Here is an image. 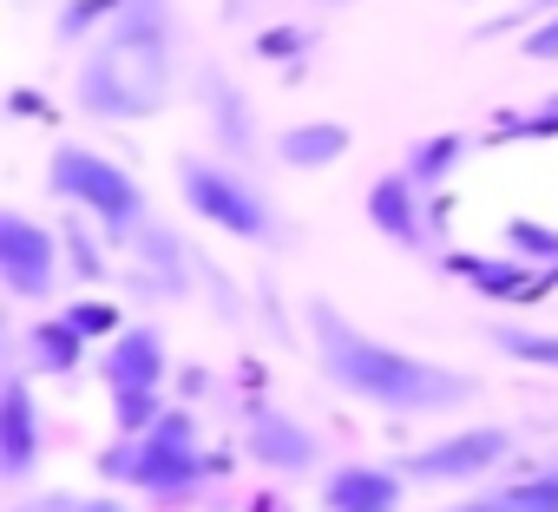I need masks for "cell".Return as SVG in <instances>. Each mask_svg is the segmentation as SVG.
<instances>
[{
    "mask_svg": "<svg viewBox=\"0 0 558 512\" xmlns=\"http://www.w3.org/2000/svg\"><path fill=\"white\" fill-rule=\"evenodd\" d=\"M506 249L525 256V264H538V270H551L558 264V230L551 223H532V217H512L506 223Z\"/></svg>",
    "mask_w": 558,
    "mask_h": 512,
    "instance_id": "cell-22",
    "label": "cell"
},
{
    "mask_svg": "<svg viewBox=\"0 0 558 512\" xmlns=\"http://www.w3.org/2000/svg\"><path fill=\"white\" fill-rule=\"evenodd\" d=\"M342 151H349V125H336V119L290 125L283 138H276V158H283V164H296V171H323V164H336Z\"/></svg>",
    "mask_w": 558,
    "mask_h": 512,
    "instance_id": "cell-16",
    "label": "cell"
},
{
    "mask_svg": "<svg viewBox=\"0 0 558 512\" xmlns=\"http://www.w3.org/2000/svg\"><path fill=\"white\" fill-rule=\"evenodd\" d=\"M303 47H316L303 27H269V34H256V53H263V60H276V66H290Z\"/></svg>",
    "mask_w": 558,
    "mask_h": 512,
    "instance_id": "cell-24",
    "label": "cell"
},
{
    "mask_svg": "<svg viewBox=\"0 0 558 512\" xmlns=\"http://www.w3.org/2000/svg\"><path fill=\"white\" fill-rule=\"evenodd\" d=\"M34 512H125V505H112V499H73V492H60V499H47V505H34Z\"/></svg>",
    "mask_w": 558,
    "mask_h": 512,
    "instance_id": "cell-27",
    "label": "cell"
},
{
    "mask_svg": "<svg viewBox=\"0 0 558 512\" xmlns=\"http://www.w3.org/2000/svg\"><path fill=\"white\" fill-rule=\"evenodd\" d=\"M506 132H532V138H545V132H558V106H545V112H532V119H506Z\"/></svg>",
    "mask_w": 558,
    "mask_h": 512,
    "instance_id": "cell-29",
    "label": "cell"
},
{
    "mask_svg": "<svg viewBox=\"0 0 558 512\" xmlns=\"http://www.w3.org/2000/svg\"><path fill=\"white\" fill-rule=\"evenodd\" d=\"M99 466H106L112 479H132V486L151 492V499H184L191 486H204L210 473H223V466L197 447V420H191V407H165L158 427L125 434Z\"/></svg>",
    "mask_w": 558,
    "mask_h": 512,
    "instance_id": "cell-3",
    "label": "cell"
},
{
    "mask_svg": "<svg viewBox=\"0 0 558 512\" xmlns=\"http://www.w3.org/2000/svg\"><path fill=\"white\" fill-rule=\"evenodd\" d=\"M112 407H119V434H145V427H158V394H112Z\"/></svg>",
    "mask_w": 558,
    "mask_h": 512,
    "instance_id": "cell-25",
    "label": "cell"
},
{
    "mask_svg": "<svg viewBox=\"0 0 558 512\" xmlns=\"http://www.w3.org/2000/svg\"><path fill=\"white\" fill-rule=\"evenodd\" d=\"M519 53L525 60H558V14H545L538 27H525L519 34Z\"/></svg>",
    "mask_w": 558,
    "mask_h": 512,
    "instance_id": "cell-26",
    "label": "cell"
},
{
    "mask_svg": "<svg viewBox=\"0 0 558 512\" xmlns=\"http://www.w3.org/2000/svg\"><path fill=\"white\" fill-rule=\"evenodd\" d=\"M440 264L466 283V290H480L486 303H538L545 290H551V277L538 270V264H525V256H466V249H447Z\"/></svg>",
    "mask_w": 558,
    "mask_h": 512,
    "instance_id": "cell-9",
    "label": "cell"
},
{
    "mask_svg": "<svg viewBox=\"0 0 558 512\" xmlns=\"http://www.w3.org/2000/svg\"><path fill=\"white\" fill-rule=\"evenodd\" d=\"M466 151H473V138H460V132H440V138H421L414 151H408V178L434 197L460 164H466Z\"/></svg>",
    "mask_w": 558,
    "mask_h": 512,
    "instance_id": "cell-18",
    "label": "cell"
},
{
    "mask_svg": "<svg viewBox=\"0 0 558 512\" xmlns=\"http://www.w3.org/2000/svg\"><path fill=\"white\" fill-rule=\"evenodd\" d=\"M545 14H558V0H519V8H512V14H506V21H499V27H525V21H532V27H538V21H545Z\"/></svg>",
    "mask_w": 558,
    "mask_h": 512,
    "instance_id": "cell-28",
    "label": "cell"
},
{
    "mask_svg": "<svg viewBox=\"0 0 558 512\" xmlns=\"http://www.w3.org/2000/svg\"><path fill=\"white\" fill-rule=\"evenodd\" d=\"M178 191H184V204H191L204 223H217V230L236 236V243H276V236H283L269 197H263L243 171H230V164L178 158Z\"/></svg>",
    "mask_w": 558,
    "mask_h": 512,
    "instance_id": "cell-5",
    "label": "cell"
},
{
    "mask_svg": "<svg viewBox=\"0 0 558 512\" xmlns=\"http://www.w3.org/2000/svg\"><path fill=\"white\" fill-rule=\"evenodd\" d=\"M34 466H40V407H34L27 375L14 368L0 381V473L21 486V479H34Z\"/></svg>",
    "mask_w": 558,
    "mask_h": 512,
    "instance_id": "cell-11",
    "label": "cell"
},
{
    "mask_svg": "<svg viewBox=\"0 0 558 512\" xmlns=\"http://www.w3.org/2000/svg\"><path fill=\"white\" fill-rule=\"evenodd\" d=\"M132 243H138V283H145V290H158V296H184V290H191L184 243H178L165 223H145Z\"/></svg>",
    "mask_w": 558,
    "mask_h": 512,
    "instance_id": "cell-15",
    "label": "cell"
},
{
    "mask_svg": "<svg viewBox=\"0 0 558 512\" xmlns=\"http://www.w3.org/2000/svg\"><path fill=\"white\" fill-rule=\"evenodd\" d=\"M47 191L60 204H73L80 217H93L112 243L145 230V191H138V178L125 164H112L106 151H93V145H60L47 158Z\"/></svg>",
    "mask_w": 558,
    "mask_h": 512,
    "instance_id": "cell-4",
    "label": "cell"
},
{
    "mask_svg": "<svg viewBox=\"0 0 558 512\" xmlns=\"http://www.w3.org/2000/svg\"><path fill=\"white\" fill-rule=\"evenodd\" d=\"M499 499H506V512H558V460H545L519 486H499Z\"/></svg>",
    "mask_w": 558,
    "mask_h": 512,
    "instance_id": "cell-21",
    "label": "cell"
},
{
    "mask_svg": "<svg viewBox=\"0 0 558 512\" xmlns=\"http://www.w3.org/2000/svg\"><path fill=\"white\" fill-rule=\"evenodd\" d=\"M106 388L112 394H158V381H165V336L158 329H119L112 342H106Z\"/></svg>",
    "mask_w": 558,
    "mask_h": 512,
    "instance_id": "cell-12",
    "label": "cell"
},
{
    "mask_svg": "<svg viewBox=\"0 0 558 512\" xmlns=\"http://www.w3.org/2000/svg\"><path fill=\"white\" fill-rule=\"evenodd\" d=\"M66 264H60V236L47 223H34L27 210H0V283L21 303H47L60 290Z\"/></svg>",
    "mask_w": 558,
    "mask_h": 512,
    "instance_id": "cell-6",
    "label": "cell"
},
{
    "mask_svg": "<svg viewBox=\"0 0 558 512\" xmlns=\"http://www.w3.org/2000/svg\"><path fill=\"white\" fill-rule=\"evenodd\" d=\"M119 8H125V0H66V8L53 14L60 47H93V40L119 21Z\"/></svg>",
    "mask_w": 558,
    "mask_h": 512,
    "instance_id": "cell-19",
    "label": "cell"
},
{
    "mask_svg": "<svg viewBox=\"0 0 558 512\" xmlns=\"http://www.w3.org/2000/svg\"><path fill=\"white\" fill-rule=\"evenodd\" d=\"M60 316H66L86 342H93V336H119V309H112V303H99V296H80V303H66Z\"/></svg>",
    "mask_w": 558,
    "mask_h": 512,
    "instance_id": "cell-23",
    "label": "cell"
},
{
    "mask_svg": "<svg viewBox=\"0 0 558 512\" xmlns=\"http://www.w3.org/2000/svg\"><path fill=\"white\" fill-rule=\"evenodd\" d=\"M80 355H86V336H80L66 316H47V322L27 329V362H34L40 375H73Z\"/></svg>",
    "mask_w": 558,
    "mask_h": 512,
    "instance_id": "cell-17",
    "label": "cell"
},
{
    "mask_svg": "<svg viewBox=\"0 0 558 512\" xmlns=\"http://www.w3.org/2000/svg\"><path fill=\"white\" fill-rule=\"evenodd\" d=\"M368 223H375L395 249H434V210H427V191H421L408 171H388V178L368 191Z\"/></svg>",
    "mask_w": 558,
    "mask_h": 512,
    "instance_id": "cell-10",
    "label": "cell"
},
{
    "mask_svg": "<svg viewBox=\"0 0 558 512\" xmlns=\"http://www.w3.org/2000/svg\"><path fill=\"white\" fill-rule=\"evenodd\" d=\"M545 277H551V283H558V264H551V270H545Z\"/></svg>",
    "mask_w": 558,
    "mask_h": 512,
    "instance_id": "cell-31",
    "label": "cell"
},
{
    "mask_svg": "<svg viewBox=\"0 0 558 512\" xmlns=\"http://www.w3.org/2000/svg\"><path fill=\"white\" fill-rule=\"evenodd\" d=\"M329 512H401V473L388 466H342L323 486Z\"/></svg>",
    "mask_w": 558,
    "mask_h": 512,
    "instance_id": "cell-13",
    "label": "cell"
},
{
    "mask_svg": "<svg viewBox=\"0 0 558 512\" xmlns=\"http://www.w3.org/2000/svg\"><path fill=\"white\" fill-rule=\"evenodd\" d=\"M243 447H250V460L269 466V473H310V466L323 460L316 434H310L296 414L269 407V401H250V407H243Z\"/></svg>",
    "mask_w": 558,
    "mask_h": 512,
    "instance_id": "cell-8",
    "label": "cell"
},
{
    "mask_svg": "<svg viewBox=\"0 0 558 512\" xmlns=\"http://www.w3.org/2000/svg\"><path fill=\"white\" fill-rule=\"evenodd\" d=\"M178 0H125L119 21L80 60V112L106 125H145L171 106Z\"/></svg>",
    "mask_w": 558,
    "mask_h": 512,
    "instance_id": "cell-2",
    "label": "cell"
},
{
    "mask_svg": "<svg viewBox=\"0 0 558 512\" xmlns=\"http://www.w3.org/2000/svg\"><path fill=\"white\" fill-rule=\"evenodd\" d=\"M447 512H506V499H499V492H480V499H460V505H447Z\"/></svg>",
    "mask_w": 558,
    "mask_h": 512,
    "instance_id": "cell-30",
    "label": "cell"
},
{
    "mask_svg": "<svg viewBox=\"0 0 558 512\" xmlns=\"http://www.w3.org/2000/svg\"><path fill=\"white\" fill-rule=\"evenodd\" d=\"M493 349H499L506 362H525V368L558 375V336H551V329H519V322H499V329H493Z\"/></svg>",
    "mask_w": 558,
    "mask_h": 512,
    "instance_id": "cell-20",
    "label": "cell"
},
{
    "mask_svg": "<svg viewBox=\"0 0 558 512\" xmlns=\"http://www.w3.org/2000/svg\"><path fill=\"white\" fill-rule=\"evenodd\" d=\"M506 453H512V434L506 427H460V434L408 453L401 473L421 479V486H460V479H480V473L506 466Z\"/></svg>",
    "mask_w": 558,
    "mask_h": 512,
    "instance_id": "cell-7",
    "label": "cell"
},
{
    "mask_svg": "<svg viewBox=\"0 0 558 512\" xmlns=\"http://www.w3.org/2000/svg\"><path fill=\"white\" fill-rule=\"evenodd\" d=\"M310 342H316V368L349 394V401H368L395 420H421V414H453L466 401H480V381L447 368V362H427V355H408L395 342H375L368 329H355L329 296L310 303Z\"/></svg>",
    "mask_w": 558,
    "mask_h": 512,
    "instance_id": "cell-1",
    "label": "cell"
},
{
    "mask_svg": "<svg viewBox=\"0 0 558 512\" xmlns=\"http://www.w3.org/2000/svg\"><path fill=\"white\" fill-rule=\"evenodd\" d=\"M197 86H204L210 138H217V145H223L230 158H256V132H250V99H243V93H236V86H230V80H223L217 66H210V73H204Z\"/></svg>",
    "mask_w": 558,
    "mask_h": 512,
    "instance_id": "cell-14",
    "label": "cell"
}]
</instances>
